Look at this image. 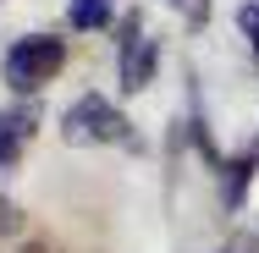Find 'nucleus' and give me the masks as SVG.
Here are the masks:
<instances>
[{
    "label": "nucleus",
    "instance_id": "423d86ee",
    "mask_svg": "<svg viewBox=\"0 0 259 253\" xmlns=\"http://www.w3.org/2000/svg\"><path fill=\"white\" fill-rule=\"evenodd\" d=\"M237 28H243V39H248V50L259 55V6H254V0L237 6Z\"/></svg>",
    "mask_w": 259,
    "mask_h": 253
},
{
    "label": "nucleus",
    "instance_id": "39448f33",
    "mask_svg": "<svg viewBox=\"0 0 259 253\" xmlns=\"http://www.w3.org/2000/svg\"><path fill=\"white\" fill-rule=\"evenodd\" d=\"M66 22L83 28V33H100V28H110V0H72L66 6Z\"/></svg>",
    "mask_w": 259,
    "mask_h": 253
},
{
    "label": "nucleus",
    "instance_id": "20e7f679",
    "mask_svg": "<svg viewBox=\"0 0 259 253\" xmlns=\"http://www.w3.org/2000/svg\"><path fill=\"white\" fill-rule=\"evenodd\" d=\"M254 171H259V143H254V149H243L237 160H232V165H226V209H243Z\"/></svg>",
    "mask_w": 259,
    "mask_h": 253
},
{
    "label": "nucleus",
    "instance_id": "0eeeda50",
    "mask_svg": "<svg viewBox=\"0 0 259 253\" xmlns=\"http://www.w3.org/2000/svg\"><path fill=\"white\" fill-rule=\"evenodd\" d=\"M221 253H259V237L254 231H232V237L221 242Z\"/></svg>",
    "mask_w": 259,
    "mask_h": 253
},
{
    "label": "nucleus",
    "instance_id": "9d476101",
    "mask_svg": "<svg viewBox=\"0 0 259 253\" xmlns=\"http://www.w3.org/2000/svg\"><path fill=\"white\" fill-rule=\"evenodd\" d=\"M22 253H55V248H45V242H28V248H22Z\"/></svg>",
    "mask_w": 259,
    "mask_h": 253
},
{
    "label": "nucleus",
    "instance_id": "f257e3e1",
    "mask_svg": "<svg viewBox=\"0 0 259 253\" xmlns=\"http://www.w3.org/2000/svg\"><path fill=\"white\" fill-rule=\"evenodd\" d=\"M66 66V44L50 39V33H28V39H17L6 61H0V72H6V83L17 88V94H33L39 83H50L55 72Z\"/></svg>",
    "mask_w": 259,
    "mask_h": 253
},
{
    "label": "nucleus",
    "instance_id": "7ed1b4c3",
    "mask_svg": "<svg viewBox=\"0 0 259 253\" xmlns=\"http://www.w3.org/2000/svg\"><path fill=\"white\" fill-rule=\"evenodd\" d=\"M155 61H160V44L149 33H138V17H127L121 22V88L127 94L149 88L155 83Z\"/></svg>",
    "mask_w": 259,
    "mask_h": 253
},
{
    "label": "nucleus",
    "instance_id": "f03ea898",
    "mask_svg": "<svg viewBox=\"0 0 259 253\" xmlns=\"http://www.w3.org/2000/svg\"><path fill=\"white\" fill-rule=\"evenodd\" d=\"M61 138H66V143H127L133 132H127V116L105 99V94H83V99L66 110Z\"/></svg>",
    "mask_w": 259,
    "mask_h": 253
},
{
    "label": "nucleus",
    "instance_id": "6e6552de",
    "mask_svg": "<svg viewBox=\"0 0 259 253\" xmlns=\"http://www.w3.org/2000/svg\"><path fill=\"white\" fill-rule=\"evenodd\" d=\"M177 6H182V17H188L193 28H204V22H209V0H177Z\"/></svg>",
    "mask_w": 259,
    "mask_h": 253
},
{
    "label": "nucleus",
    "instance_id": "1a4fd4ad",
    "mask_svg": "<svg viewBox=\"0 0 259 253\" xmlns=\"http://www.w3.org/2000/svg\"><path fill=\"white\" fill-rule=\"evenodd\" d=\"M17 154H22V143H17V138H11V132H0V171H6V165H11V160H17Z\"/></svg>",
    "mask_w": 259,
    "mask_h": 253
}]
</instances>
